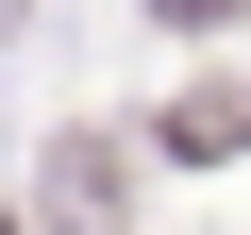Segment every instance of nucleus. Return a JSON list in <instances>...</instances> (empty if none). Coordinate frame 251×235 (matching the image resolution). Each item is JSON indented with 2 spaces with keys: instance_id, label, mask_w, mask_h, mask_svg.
<instances>
[{
  "instance_id": "obj_1",
  "label": "nucleus",
  "mask_w": 251,
  "mask_h": 235,
  "mask_svg": "<svg viewBox=\"0 0 251 235\" xmlns=\"http://www.w3.org/2000/svg\"><path fill=\"white\" fill-rule=\"evenodd\" d=\"M168 151H251V84H201V101H168Z\"/></svg>"
},
{
  "instance_id": "obj_2",
  "label": "nucleus",
  "mask_w": 251,
  "mask_h": 235,
  "mask_svg": "<svg viewBox=\"0 0 251 235\" xmlns=\"http://www.w3.org/2000/svg\"><path fill=\"white\" fill-rule=\"evenodd\" d=\"M168 17H234V0H168Z\"/></svg>"
}]
</instances>
